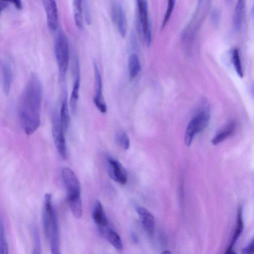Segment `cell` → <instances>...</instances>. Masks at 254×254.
Listing matches in <instances>:
<instances>
[{"instance_id":"obj_1","label":"cell","mask_w":254,"mask_h":254,"mask_svg":"<svg viewBox=\"0 0 254 254\" xmlns=\"http://www.w3.org/2000/svg\"><path fill=\"white\" fill-rule=\"evenodd\" d=\"M43 89L39 78L31 76L22 92L19 108L20 122L25 132L30 135L39 127Z\"/></svg>"},{"instance_id":"obj_2","label":"cell","mask_w":254,"mask_h":254,"mask_svg":"<svg viewBox=\"0 0 254 254\" xmlns=\"http://www.w3.org/2000/svg\"><path fill=\"white\" fill-rule=\"evenodd\" d=\"M42 220L44 233L49 242L51 254H61L58 219L52 199L49 196L44 199Z\"/></svg>"},{"instance_id":"obj_3","label":"cell","mask_w":254,"mask_h":254,"mask_svg":"<svg viewBox=\"0 0 254 254\" xmlns=\"http://www.w3.org/2000/svg\"><path fill=\"white\" fill-rule=\"evenodd\" d=\"M62 176L71 212L75 218L79 219L82 214L79 181L72 170L67 167L62 170Z\"/></svg>"},{"instance_id":"obj_4","label":"cell","mask_w":254,"mask_h":254,"mask_svg":"<svg viewBox=\"0 0 254 254\" xmlns=\"http://www.w3.org/2000/svg\"><path fill=\"white\" fill-rule=\"evenodd\" d=\"M209 108L207 104L199 109L194 117L189 123L185 134V143L190 146L195 135L207 127L210 120Z\"/></svg>"},{"instance_id":"obj_5","label":"cell","mask_w":254,"mask_h":254,"mask_svg":"<svg viewBox=\"0 0 254 254\" xmlns=\"http://www.w3.org/2000/svg\"><path fill=\"white\" fill-rule=\"evenodd\" d=\"M54 49L59 72L64 76L68 66L69 49L67 38L62 31H59L56 36Z\"/></svg>"},{"instance_id":"obj_6","label":"cell","mask_w":254,"mask_h":254,"mask_svg":"<svg viewBox=\"0 0 254 254\" xmlns=\"http://www.w3.org/2000/svg\"><path fill=\"white\" fill-rule=\"evenodd\" d=\"M140 29L144 41L149 45L151 41V30L149 21L147 2L144 0L137 1Z\"/></svg>"},{"instance_id":"obj_7","label":"cell","mask_w":254,"mask_h":254,"mask_svg":"<svg viewBox=\"0 0 254 254\" xmlns=\"http://www.w3.org/2000/svg\"><path fill=\"white\" fill-rule=\"evenodd\" d=\"M52 134L54 142L62 158L66 160L67 157V148L64 130L57 114H54L52 119Z\"/></svg>"},{"instance_id":"obj_8","label":"cell","mask_w":254,"mask_h":254,"mask_svg":"<svg viewBox=\"0 0 254 254\" xmlns=\"http://www.w3.org/2000/svg\"><path fill=\"white\" fill-rule=\"evenodd\" d=\"M107 170L109 176L114 181L125 185L127 181V173L119 161L112 156L106 158Z\"/></svg>"},{"instance_id":"obj_9","label":"cell","mask_w":254,"mask_h":254,"mask_svg":"<svg viewBox=\"0 0 254 254\" xmlns=\"http://www.w3.org/2000/svg\"><path fill=\"white\" fill-rule=\"evenodd\" d=\"M110 14L112 20L120 35L124 37L127 31V23L124 8L120 2L113 1L111 4Z\"/></svg>"},{"instance_id":"obj_10","label":"cell","mask_w":254,"mask_h":254,"mask_svg":"<svg viewBox=\"0 0 254 254\" xmlns=\"http://www.w3.org/2000/svg\"><path fill=\"white\" fill-rule=\"evenodd\" d=\"M94 69L95 79V91L93 102L99 111L105 113L107 112V105L102 94V82L99 69L96 62H94Z\"/></svg>"},{"instance_id":"obj_11","label":"cell","mask_w":254,"mask_h":254,"mask_svg":"<svg viewBox=\"0 0 254 254\" xmlns=\"http://www.w3.org/2000/svg\"><path fill=\"white\" fill-rule=\"evenodd\" d=\"M49 28L52 31L57 29L58 23V10L56 1L53 0H43Z\"/></svg>"},{"instance_id":"obj_12","label":"cell","mask_w":254,"mask_h":254,"mask_svg":"<svg viewBox=\"0 0 254 254\" xmlns=\"http://www.w3.org/2000/svg\"><path fill=\"white\" fill-rule=\"evenodd\" d=\"M136 210L144 230L148 235L152 236L155 230V219L153 215L142 206H137Z\"/></svg>"},{"instance_id":"obj_13","label":"cell","mask_w":254,"mask_h":254,"mask_svg":"<svg viewBox=\"0 0 254 254\" xmlns=\"http://www.w3.org/2000/svg\"><path fill=\"white\" fill-rule=\"evenodd\" d=\"M74 63V80L69 100V106L72 114H74L76 111L80 88V76L78 63L77 59H75Z\"/></svg>"},{"instance_id":"obj_14","label":"cell","mask_w":254,"mask_h":254,"mask_svg":"<svg viewBox=\"0 0 254 254\" xmlns=\"http://www.w3.org/2000/svg\"><path fill=\"white\" fill-rule=\"evenodd\" d=\"M92 218L100 230L108 226V220L101 202L96 200L94 203L92 213Z\"/></svg>"},{"instance_id":"obj_15","label":"cell","mask_w":254,"mask_h":254,"mask_svg":"<svg viewBox=\"0 0 254 254\" xmlns=\"http://www.w3.org/2000/svg\"><path fill=\"white\" fill-rule=\"evenodd\" d=\"M102 234L109 243L119 252L123 249L122 241L119 234L111 228L106 227L100 229Z\"/></svg>"},{"instance_id":"obj_16","label":"cell","mask_w":254,"mask_h":254,"mask_svg":"<svg viewBox=\"0 0 254 254\" xmlns=\"http://www.w3.org/2000/svg\"><path fill=\"white\" fill-rule=\"evenodd\" d=\"M245 11V1L243 0L238 1L233 17V26L236 31H240L242 28Z\"/></svg>"},{"instance_id":"obj_17","label":"cell","mask_w":254,"mask_h":254,"mask_svg":"<svg viewBox=\"0 0 254 254\" xmlns=\"http://www.w3.org/2000/svg\"><path fill=\"white\" fill-rule=\"evenodd\" d=\"M236 125L235 122H231L227 127L219 131L211 140V143L213 145H216L229 136H231L235 132Z\"/></svg>"},{"instance_id":"obj_18","label":"cell","mask_w":254,"mask_h":254,"mask_svg":"<svg viewBox=\"0 0 254 254\" xmlns=\"http://www.w3.org/2000/svg\"><path fill=\"white\" fill-rule=\"evenodd\" d=\"M141 63L137 54H131L128 60V70L131 79L136 77L141 70Z\"/></svg>"},{"instance_id":"obj_19","label":"cell","mask_w":254,"mask_h":254,"mask_svg":"<svg viewBox=\"0 0 254 254\" xmlns=\"http://www.w3.org/2000/svg\"><path fill=\"white\" fill-rule=\"evenodd\" d=\"M3 89L5 94H8L11 87L12 72L11 66L7 63H3L2 65Z\"/></svg>"},{"instance_id":"obj_20","label":"cell","mask_w":254,"mask_h":254,"mask_svg":"<svg viewBox=\"0 0 254 254\" xmlns=\"http://www.w3.org/2000/svg\"><path fill=\"white\" fill-rule=\"evenodd\" d=\"M244 227V224L242 218V211L241 207L238 209L237 217V222L235 232L233 234L231 243L228 248L233 249V246L236 243L237 240L241 235Z\"/></svg>"},{"instance_id":"obj_21","label":"cell","mask_w":254,"mask_h":254,"mask_svg":"<svg viewBox=\"0 0 254 254\" xmlns=\"http://www.w3.org/2000/svg\"><path fill=\"white\" fill-rule=\"evenodd\" d=\"M60 121L64 130L66 131L69 124V114L66 98H64L62 102L60 115Z\"/></svg>"},{"instance_id":"obj_22","label":"cell","mask_w":254,"mask_h":254,"mask_svg":"<svg viewBox=\"0 0 254 254\" xmlns=\"http://www.w3.org/2000/svg\"><path fill=\"white\" fill-rule=\"evenodd\" d=\"M73 7L75 24L79 28H82L83 27L82 1L74 0Z\"/></svg>"},{"instance_id":"obj_23","label":"cell","mask_w":254,"mask_h":254,"mask_svg":"<svg viewBox=\"0 0 254 254\" xmlns=\"http://www.w3.org/2000/svg\"><path fill=\"white\" fill-rule=\"evenodd\" d=\"M0 254H9L3 219L0 215Z\"/></svg>"},{"instance_id":"obj_24","label":"cell","mask_w":254,"mask_h":254,"mask_svg":"<svg viewBox=\"0 0 254 254\" xmlns=\"http://www.w3.org/2000/svg\"><path fill=\"white\" fill-rule=\"evenodd\" d=\"M31 232L33 239V248L32 254H41V247L39 233L35 225L31 226Z\"/></svg>"},{"instance_id":"obj_25","label":"cell","mask_w":254,"mask_h":254,"mask_svg":"<svg viewBox=\"0 0 254 254\" xmlns=\"http://www.w3.org/2000/svg\"><path fill=\"white\" fill-rule=\"evenodd\" d=\"M115 140L117 144L125 150L129 148L130 141L127 134L124 131H118L115 135Z\"/></svg>"},{"instance_id":"obj_26","label":"cell","mask_w":254,"mask_h":254,"mask_svg":"<svg viewBox=\"0 0 254 254\" xmlns=\"http://www.w3.org/2000/svg\"><path fill=\"white\" fill-rule=\"evenodd\" d=\"M232 61L237 74L240 77H243V70L241 62L239 50L237 48L234 49L232 52Z\"/></svg>"},{"instance_id":"obj_27","label":"cell","mask_w":254,"mask_h":254,"mask_svg":"<svg viewBox=\"0 0 254 254\" xmlns=\"http://www.w3.org/2000/svg\"><path fill=\"white\" fill-rule=\"evenodd\" d=\"M175 3V1L173 0L168 1V6L162 24V28H163L167 23L174 9Z\"/></svg>"},{"instance_id":"obj_28","label":"cell","mask_w":254,"mask_h":254,"mask_svg":"<svg viewBox=\"0 0 254 254\" xmlns=\"http://www.w3.org/2000/svg\"><path fill=\"white\" fill-rule=\"evenodd\" d=\"M83 14L84 15L85 20L87 24H90L91 22V16L88 1H82Z\"/></svg>"},{"instance_id":"obj_29","label":"cell","mask_w":254,"mask_h":254,"mask_svg":"<svg viewBox=\"0 0 254 254\" xmlns=\"http://www.w3.org/2000/svg\"><path fill=\"white\" fill-rule=\"evenodd\" d=\"M241 254H254V245L253 240H252L247 246L242 249Z\"/></svg>"},{"instance_id":"obj_30","label":"cell","mask_w":254,"mask_h":254,"mask_svg":"<svg viewBox=\"0 0 254 254\" xmlns=\"http://www.w3.org/2000/svg\"><path fill=\"white\" fill-rule=\"evenodd\" d=\"M211 20L213 23L217 24L219 19V14L217 9L214 8L211 13Z\"/></svg>"},{"instance_id":"obj_31","label":"cell","mask_w":254,"mask_h":254,"mask_svg":"<svg viewBox=\"0 0 254 254\" xmlns=\"http://www.w3.org/2000/svg\"><path fill=\"white\" fill-rule=\"evenodd\" d=\"M13 3L15 7L18 9H21L22 8V4L20 0H13L11 1Z\"/></svg>"},{"instance_id":"obj_32","label":"cell","mask_w":254,"mask_h":254,"mask_svg":"<svg viewBox=\"0 0 254 254\" xmlns=\"http://www.w3.org/2000/svg\"><path fill=\"white\" fill-rule=\"evenodd\" d=\"M8 2L7 1L0 0V13L1 11L7 6Z\"/></svg>"},{"instance_id":"obj_33","label":"cell","mask_w":254,"mask_h":254,"mask_svg":"<svg viewBox=\"0 0 254 254\" xmlns=\"http://www.w3.org/2000/svg\"><path fill=\"white\" fill-rule=\"evenodd\" d=\"M225 254H237L233 249L227 248Z\"/></svg>"},{"instance_id":"obj_34","label":"cell","mask_w":254,"mask_h":254,"mask_svg":"<svg viewBox=\"0 0 254 254\" xmlns=\"http://www.w3.org/2000/svg\"><path fill=\"white\" fill-rule=\"evenodd\" d=\"M131 238L132 239L133 241L134 242H137V238L136 235L134 233H132L131 234Z\"/></svg>"},{"instance_id":"obj_35","label":"cell","mask_w":254,"mask_h":254,"mask_svg":"<svg viewBox=\"0 0 254 254\" xmlns=\"http://www.w3.org/2000/svg\"><path fill=\"white\" fill-rule=\"evenodd\" d=\"M161 254H170V252L169 251L166 250L162 252Z\"/></svg>"}]
</instances>
